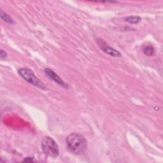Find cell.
<instances>
[{
	"instance_id": "cell-1",
	"label": "cell",
	"mask_w": 163,
	"mask_h": 163,
	"mask_svg": "<svg viewBox=\"0 0 163 163\" xmlns=\"http://www.w3.org/2000/svg\"><path fill=\"white\" fill-rule=\"evenodd\" d=\"M66 145L68 150L75 154L83 153L87 147L86 140L82 135L78 133H72L68 136Z\"/></svg>"
},
{
	"instance_id": "cell-2",
	"label": "cell",
	"mask_w": 163,
	"mask_h": 163,
	"mask_svg": "<svg viewBox=\"0 0 163 163\" xmlns=\"http://www.w3.org/2000/svg\"><path fill=\"white\" fill-rule=\"evenodd\" d=\"M41 147L44 152L50 157H56L59 153L58 145L55 141L49 136H46L41 141Z\"/></svg>"
},
{
	"instance_id": "cell-3",
	"label": "cell",
	"mask_w": 163,
	"mask_h": 163,
	"mask_svg": "<svg viewBox=\"0 0 163 163\" xmlns=\"http://www.w3.org/2000/svg\"><path fill=\"white\" fill-rule=\"evenodd\" d=\"M19 73L28 82L42 89H45V85L41 82L40 80L37 78L32 70L28 69V68H22V69L19 70Z\"/></svg>"
},
{
	"instance_id": "cell-4",
	"label": "cell",
	"mask_w": 163,
	"mask_h": 163,
	"mask_svg": "<svg viewBox=\"0 0 163 163\" xmlns=\"http://www.w3.org/2000/svg\"><path fill=\"white\" fill-rule=\"evenodd\" d=\"M45 74L48 76L49 78L53 80L54 82L57 83L59 85H61V86H63V87L66 86V84H64L63 80L61 79H60V77L57 74H55L53 70L47 68V69H45Z\"/></svg>"
},
{
	"instance_id": "cell-5",
	"label": "cell",
	"mask_w": 163,
	"mask_h": 163,
	"mask_svg": "<svg viewBox=\"0 0 163 163\" xmlns=\"http://www.w3.org/2000/svg\"><path fill=\"white\" fill-rule=\"evenodd\" d=\"M101 49L106 54L110 55H111V56H114V57H121V54L120 53L119 51L115 50L114 49L111 48V47H110L106 46L105 47H103V48H101Z\"/></svg>"
},
{
	"instance_id": "cell-6",
	"label": "cell",
	"mask_w": 163,
	"mask_h": 163,
	"mask_svg": "<svg viewBox=\"0 0 163 163\" xmlns=\"http://www.w3.org/2000/svg\"><path fill=\"white\" fill-rule=\"evenodd\" d=\"M125 20L130 24H138L141 21V18L138 16H130L126 17Z\"/></svg>"
},
{
	"instance_id": "cell-7",
	"label": "cell",
	"mask_w": 163,
	"mask_h": 163,
	"mask_svg": "<svg viewBox=\"0 0 163 163\" xmlns=\"http://www.w3.org/2000/svg\"><path fill=\"white\" fill-rule=\"evenodd\" d=\"M143 52L147 56H152L155 52V49L152 46H147L144 48Z\"/></svg>"
},
{
	"instance_id": "cell-8",
	"label": "cell",
	"mask_w": 163,
	"mask_h": 163,
	"mask_svg": "<svg viewBox=\"0 0 163 163\" xmlns=\"http://www.w3.org/2000/svg\"><path fill=\"white\" fill-rule=\"evenodd\" d=\"M1 17L3 20L6 21V22L8 23L11 24V23H14V21H13V20L12 19V18L10 17L7 14H6V13L3 12V11L1 12Z\"/></svg>"
},
{
	"instance_id": "cell-9",
	"label": "cell",
	"mask_w": 163,
	"mask_h": 163,
	"mask_svg": "<svg viewBox=\"0 0 163 163\" xmlns=\"http://www.w3.org/2000/svg\"><path fill=\"white\" fill-rule=\"evenodd\" d=\"M7 52L5 51H4L3 50H1L0 51V56H1V59H3L7 57Z\"/></svg>"
},
{
	"instance_id": "cell-10",
	"label": "cell",
	"mask_w": 163,
	"mask_h": 163,
	"mask_svg": "<svg viewBox=\"0 0 163 163\" xmlns=\"http://www.w3.org/2000/svg\"><path fill=\"white\" fill-rule=\"evenodd\" d=\"M34 160L32 157H26L25 159H24V160L23 161V162H33Z\"/></svg>"
}]
</instances>
